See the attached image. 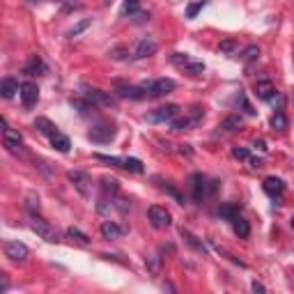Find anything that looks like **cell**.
Listing matches in <instances>:
<instances>
[{"mask_svg": "<svg viewBox=\"0 0 294 294\" xmlns=\"http://www.w3.org/2000/svg\"><path fill=\"white\" fill-rule=\"evenodd\" d=\"M141 87L147 92V97H166L177 85H175L173 78H156V80H143Z\"/></svg>", "mask_w": 294, "mask_h": 294, "instance_id": "1", "label": "cell"}, {"mask_svg": "<svg viewBox=\"0 0 294 294\" xmlns=\"http://www.w3.org/2000/svg\"><path fill=\"white\" fill-rule=\"evenodd\" d=\"M83 97L87 101H92L94 106H104V108H113L115 106V97L110 92H104L99 87H90L83 85Z\"/></svg>", "mask_w": 294, "mask_h": 294, "instance_id": "2", "label": "cell"}, {"mask_svg": "<svg viewBox=\"0 0 294 294\" xmlns=\"http://www.w3.org/2000/svg\"><path fill=\"white\" fill-rule=\"evenodd\" d=\"M67 180L72 182L74 188H76L83 198H90V195H92V177L87 173H83V170H72V173H67Z\"/></svg>", "mask_w": 294, "mask_h": 294, "instance_id": "3", "label": "cell"}, {"mask_svg": "<svg viewBox=\"0 0 294 294\" xmlns=\"http://www.w3.org/2000/svg\"><path fill=\"white\" fill-rule=\"evenodd\" d=\"M30 227H33V232H37V237H41V239L51 241V244H55L58 241V232H55V227L48 223V220H44L41 216L33 214V220H30Z\"/></svg>", "mask_w": 294, "mask_h": 294, "instance_id": "4", "label": "cell"}, {"mask_svg": "<svg viewBox=\"0 0 294 294\" xmlns=\"http://www.w3.org/2000/svg\"><path fill=\"white\" fill-rule=\"evenodd\" d=\"M113 90L117 92V97H124V99H145L147 92L143 90L141 85H129V83H124V80H113Z\"/></svg>", "mask_w": 294, "mask_h": 294, "instance_id": "5", "label": "cell"}, {"mask_svg": "<svg viewBox=\"0 0 294 294\" xmlns=\"http://www.w3.org/2000/svg\"><path fill=\"white\" fill-rule=\"evenodd\" d=\"M147 219H149V223H152L156 230L170 227V223H173V216H170V212H168L166 207H159V205H154V207L147 209Z\"/></svg>", "mask_w": 294, "mask_h": 294, "instance_id": "6", "label": "cell"}, {"mask_svg": "<svg viewBox=\"0 0 294 294\" xmlns=\"http://www.w3.org/2000/svg\"><path fill=\"white\" fill-rule=\"evenodd\" d=\"M87 136H90V141H94V143H110L115 138V127L108 124V122H101V124H94Z\"/></svg>", "mask_w": 294, "mask_h": 294, "instance_id": "7", "label": "cell"}, {"mask_svg": "<svg viewBox=\"0 0 294 294\" xmlns=\"http://www.w3.org/2000/svg\"><path fill=\"white\" fill-rule=\"evenodd\" d=\"M180 115V106L177 104H166V106L161 108H154L152 113L147 115V120L149 122H170L173 117Z\"/></svg>", "mask_w": 294, "mask_h": 294, "instance_id": "8", "label": "cell"}, {"mask_svg": "<svg viewBox=\"0 0 294 294\" xmlns=\"http://www.w3.org/2000/svg\"><path fill=\"white\" fill-rule=\"evenodd\" d=\"M5 255L14 262H26L28 257H30V251H28V246L26 244H21V241H7Z\"/></svg>", "mask_w": 294, "mask_h": 294, "instance_id": "9", "label": "cell"}, {"mask_svg": "<svg viewBox=\"0 0 294 294\" xmlns=\"http://www.w3.org/2000/svg\"><path fill=\"white\" fill-rule=\"evenodd\" d=\"M156 51H159V41L154 39V37H143V39L138 41L136 51H134V58H136V60H143V58L154 55Z\"/></svg>", "mask_w": 294, "mask_h": 294, "instance_id": "10", "label": "cell"}, {"mask_svg": "<svg viewBox=\"0 0 294 294\" xmlns=\"http://www.w3.org/2000/svg\"><path fill=\"white\" fill-rule=\"evenodd\" d=\"M19 94H21V101H23V106L26 108H33L39 99V87L35 85V83H23L19 87Z\"/></svg>", "mask_w": 294, "mask_h": 294, "instance_id": "11", "label": "cell"}, {"mask_svg": "<svg viewBox=\"0 0 294 294\" xmlns=\"http://www.w3.org/2000/svg\"><path fill=\"white\" fill-rule=\"evenodd\" d=\"M262 188H264V193H269L271 198H281V195L285 193V182H283L281 177H267L264 184H262Z\"/></svg>", "mask_w": 294, "mask_h": 294, "instance_id": "12", "label": "cell"}, {"mask_svg": "<svg viewBox=\"0 0 294 294\" xmlns=\"http://www.w3.org/2000/svg\"><path fill=\"white\" fill-rule=\"evenodd\" d=\"M180 237L184 239V244H186V246L193 248L195 253H200L202 257L207 255V246H205V244H202V239H198L193 232H188V230H184V227H182V230H180Z\"/></svg>", "mask_w": 294, "mask_h": 294, "instance_id": "13", "label": "cell"}, {"mask_svg": "<svg viewBox=\"0 0 294 294\" xmlns=\"http://www.w3.org/2000/svg\"><path fill=\"white\" fill-rule=\"evenodd\" d=\"M2 141H5V147H9L12 152H21V145H23V138H21L19 131L5 127L2 129Z\"/></svg>", "mask_w": 294, "mask_h": 294, "instance_id": "14", "label": "cell"}, {"mask_svg": "<svg viewBox=\"0 0 294 294\" xmlns=\"http://www.w3.org/2000/svg\"><path fill=\"white\" fill-rule=\"evenodd\" d=\"M191 184H193V200L200 202L202 198H207V180L200 173L191 175Z\"/></svg>", "mask_w": 294, "mask_h": 294, "instance_id": "15", "label": "cell"}, {"mask_svg": "<svg viewBox=\"0 0 294 294\" xmlns=\"http://www.w3.org/2000/svg\"><path fill=\"white\" fill-rule=\"evenodd\" d=\"M46 65H44V60H41L39 55H30V60H28V65L23 67V74H28V76H41V74H46Z\"/></svg>", "mask_w": 294, "mask_h": 294, "instance_id": "16", "label": "cell"}, {"mask_svg": "<svg viewBox=\"0 0 294 294\" xmlns=\"http://www.w3.org/2000/svg\"><path fill=\"white\" fill-rule=\"evenodd\" d=\"M69 104H72L74 110H78L80 115H97V106H94L92 101H87L85 97H76V99H69Z\"/></svg>", "mask_w": 294, "mask_h": 294, "instance_id": "17", "label": "cell"}, {"mask_svg": "<svg viewBox=\"0 0 294 294\" xmlns=\"http://www.w3.org/2000/svg\"><path fill=\"white\" fill-rule=\"evenodd\" d=\"M255 94H257V99H262V101H269L271 97L276 94V85L271 83V80H257L255 83Z\"/></svg>", "mask_w": 294, "mask_h": 294, "instance_id": "18", "label": "cell"}, {"mask_svg": "<svg viewBox=\"0 0 294 294\" xmlns=\"http://www.w3.org/2000/svg\"><path fill=\"white\" fill-rule=\"evenodd\" d=\"M101 234H104V239H120L124 234V227L117 225L115 220H104L101 223Z\"/></svg>", "mask_w": 294, "mask_h": 294, "instance_id": "19", "label": "cell"}, {"mask_svg": "<svg viewBox=\"0 0 294 294\" xmlns=\"http://www.w3.org/2000/svg\"><path fill=\"white\" fill-rule=\"evenodd\" d=\"M19 87L21 85L14 78H2L0 80V97H2V99H12L14 94L19 92Z\"/></svg>", "mask_w": 294, "mask_h": 294, "instance_id": "20", "label": "cell"}, {"mask_svg": "<svg viewBox=\"0 0 294 294\" xmlns=\"http://www.w3.org/2000/svg\"><path fill=\"white\" fill-rule=\"evenodd\" d=\"M35 129H37L39 134L48 136V138L58 134V127H55V124L48 120V117H37V120H35Z\"/></svg>", "mask_w": 294, "mask_h": 294, "instance_id": "21", "label": "cell"}, {"mask_svg": "<svg viewBox=\"0 0 294 294\" xmlns=\"http://www.w3.org/2000/svg\"><path fill=\"white\" fill-rule=\"evenodd\" d=\"M232 227H234V234L241 237V239H246L248 234H251V225H248V220L241 219V216H234V219H232Z\"/></svg>", "mask_w": 294, "mask_h": 294, "instance_id": "22", "label": "cell"}, {"mask_svg": "<svg viewBox=\"0 0 294 294\" xmlns=\"http://www.w3.org/2000/svg\"><path fill=\"white\" fill-rule=\"evenodd\" d=\"M241 127H244V122L239 115H227L225 120L220 122V129H225V131H239Z\"/></svg>", "mask_w": 294, "mask_h": 294, "instance_id": "23", "label": "cell"}, {"mask_svg": "<svg viewBox=\"0 0 294 294\" xmlns=\"http://www.w3.org/2000/svg\"><path fill=\"white\" fill-rule=\"evenodd\" d=\"M67 239L76 241L80 246H87V244H90V237H87L85 232H80L78 227H67Z\"/></svg>", "mask_w": 294, "mask_h": 294, "instance_id": "24", "label": "cell"}, {"mask_svg": "<svg viewBox=\"0 0 294 294\" xmlns=\"http://www.w3.org/2000/svg\"><path fill=\"white\" fill-rule=\"evenodd\" d=\"M101 188H104V193L115 195L117 191H120V182L115 180V177H108V175H104V177H101Z\"/></svg>", "mask_w": 294, "mask_h": 294, "instance_id": "25", "label": "cell"}, {"mask_svg": "<svg viewBox=\"0 0 294 294\" xmlns=\"http://www.w3.org/2000/svg\"><path fill=\"white\" fill-rule=\"evenodd\" d=\"M51 145L58 149V152H69V147H72V143H69L67 136H62V134H55L51 136Z\"/></svg>", "mask_w": 294, "mask_h": 294, "instance_id": "26", "label": "cell"}, {"mask_svg": "<svg viewBox=\"0 0 294 294\" xmlns=\"http://www.w3.org/2000/svg\"><path fill=\"white\" fill-rule=\"evenodd\" d=\"M219 216H220V219H225V220H232L234 216H239V207H237V205H232V202H227V205H220Z\"/></svg>", "mask_w": 294, "mask_h": 294, "instance_id": "27", "label": "cell"}, {"mask_svg": "<svg viewBox=\"0 0 294 294\" xmlns=\"http://www.w3.org/2000/svg\"><path fill=\"white\" fill-rule=\"evenodd\" d=\"M108 58H110V60H127L129 48L124 46V44H117V46H113L110 51H108Z\"/></svg>", "mask_w": 294, "mask_h": 294, "instance_id": "28", "label": "cell"}, {"mask_svg": "<svg viewBox=\"0 0 294 294\" xmlns=\"http://www.w3.org/2000/svg\"><path fill=\"white\" fill-rule=\"evenodd\" d=\"M159 186H161V191H166L168 195H173L175 200H177V205H184V202H186V200H184V195H182L180 191H177V188H175L173 184H170V182H161Z\"/></svg>", "mask_w": 294, "mask_h": 294, "instance_id": "29", "label": "cell"}, {"mask_svg": "<svg viewBox=\"0 0 294 294\" xmlns=\"http://www.w3.org/2000/svg\"><path fill=\"white\" fill-rule=\"evenodd\" d=\"M271 127H274L276 131H285V129H288V117H285L283 110H276L274 113V117H271Z\"/></svg>", "mask_w": 294, "mask_h": 294, "instance_id": "30", "label": "cell"}, {"mask_svg": "<svg viewBox=\"0 0 294 294\" xmlns=\"http://www.w3.org/2000/svg\"><path fill=\"white\" fill-rule=\"evenodd\" d=\"M170 127H173V131H188V129L193 127V122L188 120V117H173Z\"/></svg>", "mask_w": 294, "mask_h": 294, "instance_id": "31", "label": "cell"}, {"mask_svg": "<svg viewBox=\"0 0 294 294\" xmlns=\"http://www.w3.org/2000/svg\"><path fill=\"white\" fill-rule=\"evenodd\" d=\"M182 69H186L191 76H202L205 74V62H198V60H188Z\"/></svg>", "mask_w": 294, "mask_h": 294, "instance_id": "32", "label": "cell"}, {"mask_svg": "<svg viewBox=\"0 0 294 294\" xmlns=\"http://www.w3.org/2000/svg\"><path fill=\"white\" fill-rule=\"evenodd\" d=\"M122 168L124 170H131V173H143V161L141 159H122Z\"/></svg>", "mask_w": 294, "mask_h": 294, "instance_id": "33", "label": "cell"}, {"mask_svg": "<svg viewBox=\"0 0 294 294\" xmlns=\"http://www.w3.org/2000/svg\"><path fill=\"white\" fill-rule=\"evenodd\" d=\"M138 5H141V2H138V0H124V5H122V9H120V14L122 16H134L136 12H138Z\"/></svg>", "mask_w": 294, "mask_h": 294, "instance_id": "34", "label": "cell"}, {"mask_svg": "<svg viewBox=\"0 0 294 294\" xmlns=\"http://www.w3.org/2000/svg\"><path fill=\"white\" fill-rule=\"evenodd\" d=\"M26 200H28V209H30L33 214H39V195L30 191V193L26 195Z\"/></svg>", "mask_w": 294, "mask_h": 294, "instance_id": "35", "label": "cell"}, {"mask_svg": "<svg viewBox=\"0 0 294 294\" xmlns=\"http://www.w3.org/2000/svg\"><path fill=\"white\" fill-rule=\"evenodd\" d=\"M90 23H92V19H83V21H80V23H76V26H74L72 30H69V33H67V37H78V35L83 33L85 28H90Z\"/></svg>", "mask_w": 294, "mask_h": 294, "instance_id": "36", "label": "cell"}, {"mask_svg": "<svg viewBox=\"0 0 294 294\" xmlns=\"http://www.w3.org/2000/svg\"><path fill=\"white\" fill-rule=\"evenodd\" d=\"M260 58V46H248L246 51H244V60L251 65V62H255Z\"/></svg>", "mask_w": 294, "mask_h": 294, "instance_id": "37", "label": "cell"}, {"mask_svg": "<svg viewBox=\"0 0 294 294\" xmlns=\"http://www.w3.org/2000/svg\"><path fill=\"white\" fill-rule=\"evenodd\" d=\"M94 159H97V161H104V163H110V166L122 168V159H120V156H106V154H94Z\"/></svg>", "mask_w": 294, "mask_h": 294, "instance_id": "38", "label": "cell"}, {"mask_svg": "<svg viewBox=\"0 0 294 294\" xmlns=\"http://www.w3.org/2000/svg\"><path fill=\"white\" fill-rule=\"evenodd\" d=\"M147 267H149V271L156 276V274H159V267H161V257H156V255H149V257H147Z\"/></svg>", "mask_w": 294, "mask_h": 294, "instance_id": "39", "label": "cell"}, {"mask_svg": "<svg viewBox=\"0 0 294 294\" xmlns=\"http://www.w3.org/2000/svg\"><path fill=\"white\" fill-rule=\"evenodd\" d=\"M202 7H205V0H198V2H193V5H188L186 16H188V19H195V14L200 12Z\"/></svg>", "mask_w": 294, "mask_h": 294, "instance_id": "40", "label": "cell"}, {"mask_svg": "<svg viewBox=\"0 0 294 294\" xmlns=\"http://www.w3.org/2000/svg\"><path fill=\"white\" fill-rule=\"evenodd\" d=\"M232 156H234V159H239V161L251 159V154H248L246 147H232Z\"/></svg>", "mask_w": 294, "mask_h": 294, "instance_id": "41", "label": "cell"}, {"mask_svg": "<svg viewBox=\"0 0 294 294\" xmlns=\"http://www.w3.org/2000/svg\"><path fill=\"white\" fill-rule=\"evenodd\" d=\"M113 207H115V209H120L122 214H127L129 209H131V202L124 200V198H120V200H115V202H113Z\"/></svg>", "mask_w": 294, "mask_h": 294, "instance_id": "42", "label": "cell"}, {"mask_svg": "<svg viewBox=\"0 0 294 294\" xmlns=\"http://www.w3.org/2000/svg\"><path fill=\"white\" fill-rule=\"evenodd\" d=\"M234 46H237V41H234V39H225V41H220V51H223V53H230V51H232Z\"/></svg>", "mask_w": 294, "mask_h": 294, "instance_id": "43", "label": "cell"}, {"mask_svg": "<svg viewBox=\"0 0 294 294\" xmlns=\"http://www.w3.org/2000/svg\"><path fill=\"white\" fill-rule=\"evenodd\" d=\"M134 21H136V23H145V21H149V12H136L134 14Z\"/></svg>", "mask_w": 294, "mask_h": 294, "instance_id": "44", "label": "cell"}, {"mask_svg": "<svg viewBox=\"0 0 294 294\" xmlns=\"http://www.w3.org/2000/svg\"><path fill=\"white\" fill-rule=\"evenodd\" d=\"M72 9H80V2H67V5L62 7V12H65V14L72 12Z\"/></svg>", "mask_w": 294, "mask_h": 294, "instance_id": "45", "label": "cell"}, {"mask_svg": "<svg viewBox=\"0 0 294 294\" xmlns=\"http://www.w3.org/2000/svg\"><path fill=\"white\" fill-rule=\"evenodd\" d=\"M251 288H253V292H255V294H264V292H267V290H264V285H262V283H257V281H255L253 285H251Z\"/></svg>", "mask_w": 294, "mask_h": 294, "instance_id": "46", "label": "cell"}, {"mask_svg": "<svg viewBox=\"0 0 294 294\" xmlns=\"http://www.w3.org/2000/svg\"><path fill=\"white\" fill-rule=\"evenodd\" d=\"M7 288H9V281H7L5 274H0V292H5Z\"/></svg>", "mask_w": 294, "mask_h": 294, "instance_id": "47", "label": "cell"}, {"mask_svg": "<svg viewBox=\"0 0 294 294\" xmlns=\"http://www.w3.org/2000/svg\"><path fill=\"white\" fill-rule=\"evenodd\" d=\"M251 166H253V168H262V166H264V161H262V159H251Z\"/></svg>", "mask_w": 294, "mask_h": 294, "instance_id": "48", "label": "cell"}, {"mask_svg": "<svg viewBox=\"0 0 294 294\" xmlns=\"http://www.w3.org/2000/svg\"><path fill=\"white\" fill-rule=\"evenodd\" d=\"M255 147H257V149H262V152H264V149H267V143H264V141H262V138H260V141H255Z\"/></svg>", "mask_w": 294, "mask_h": 294, "instance_id": "49", "label": "cell"}, {"mask_svg": "<svg viewBox=\"0 0 294 294\" xmlns=\"http://www.w3.org/2000/svg\"><path fill=\"white\" fill-rule=\"evenodd\" d=\"M5 127H7V122H5V117L0 115V129H5Z\"/></svg>", "mask_w": 294, "mask_h": 294, "instance_id": "50", "label": "cell"}, {"mask_svg": "<svg viewBox=\"0 0 294 294\" xmlns=\"http://www.w3.org/2000/svg\"><path fill=\"white\" fill-rule=\"evenodd\" d=\"M138 2H141V0H138Z\"/></svg>", "mask_w": 294, "mask_h": 294, "instance_id": "51", "label": "cell"}]
</instances>
